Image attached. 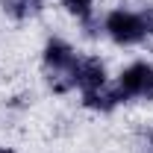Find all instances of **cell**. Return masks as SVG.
I'll return each instance as SVG.
<instances>
[{"mask_svg":"<svg viewBox=\"0 0 153 153\" xmlns=\"http://www.w3.org/2000/svg\"><path fill=\"white\" fill-rule=\"evenodd\" d=\"M118 88L127 100H153V65L150 62H133L118 76Z\"/></svg>","mask_w":153,"mask_h":153,"instance_id":"obj_3","label":"cell"},{"mask_svg":"<svg viewBox=\"0 0 153 153\" xmlns=\"http://www.w3.org/2000/svg\"><path fill=\"white\" fill-rule=\"evenodd\" d=\"M103 33L121 47H133V44H141V41L153 38V6H144V9L118 6L112 12H106Z\"/></svg>","mask_w":153,"mask_h":153,"instance_id":"obj_1","label":"cell"},{"mask_svg":"<svg viewBox=\"0 0 153 153\" xmlns=\"http://www.w3.org/2000/svg\"><path fill=\"white\" fill-rule=\"evenodd\" d=\"M65 12H71L74 18H79V24L88 18H94V0H62Z\"/></svg>","mask_w":153,"mask_h":153,"instance_id":"obj_7","label":"cell"},{"mask_svg":"<svg viewBox=\"0 0 153 153\" xmlns=\"http://www.w3.org/2000/svg\"><path fill=\"white\" fill-rule=\"evenodd\" d=\"M33 3H38V6H44V0H33Z\"/></svg>","mask_w":153,"mask_h":153,"instance_id":"obj_10","label":"cell"},{"mask_svg":"<svg viewBox=\"0 0 153 153\" xmlns=\"http://www.w3.org/2000/svg\"><path fill=\"white\" fill-rule=\"evenodd\" d=\"M0 6H3V12L12 21H27V18L41 12V6L33 3V0H0Z\"/></svg>","mask_w":153,"mask_h":153,"instance_id":"obj_6","label":"cell"},{"mask_svg":"<svg viewBox=\"0 0 153 153\" xmlns=\"http://www.w3.org/2000/svg\"><path fill=\"white\" fill-rule=\"evenodd\" d=\"M121 103H127V97L118 88V82H103V85H97V88L82 91V106L91 109V112H103L106 115V112H112V109H118Z\"/></svg>","mask_w":153,"mask_h":153,"instance_id":"obj_4","label":"cell"},{"mask_svg":"<svg viewBox=\"0 0 153 153\" xmlns=\"http://www.w3.org/2000/svg\"><path fill=\"white\" fill-rule=\"evenodd\" d=\"M76 50L62 41V38H50L41 50V65H44V76H47V85L56 91V94H68L71 88H76Z\"/></svg>","mask_w":153,"mask_h":153,"instance_id":"obj_2","label":"cell"},{"mask_svg":"<svg viewBox=\"0 0 153 153\" xmlns=\"http://www.w3.org/2000/svg\"><path fill=\"white\" fill-rule=\"evenodd\" d=\"M133 153H153V127H144V130L135 133Z\"/></svg>","mask_w":153,"mask_h":153,"instance_id":"obj_8","label":"cell"},{"mask_svg":"<svg viewBox=\"0 0 153 153\" xmlns=\"http://www.w3.org/2000/svg\"><path fill=\"white\" fill-rule=\"evenodd\" d=\"M76 88L79 91H88V88H97V85H103V82H109L106 79V65H103V59L100 56H79L76 59Z\"/></svg>","mask_w":153,"mask_h":153,"instance_id":"obj_5","label":"cell"},{"mask_svg":"<svg viewBox=\"0 0 153 153\" xmlns=\"http://www.w3.org/2000/svg\"><path fill=\"white\" fill-rule=\"evenodd\" d=\"M0 153H15V150H12V147H0Z\"/></svg>","mask_w":153,"mask_h":153,"instance_id":"obj_9","label":"cell"}]
</instances>
